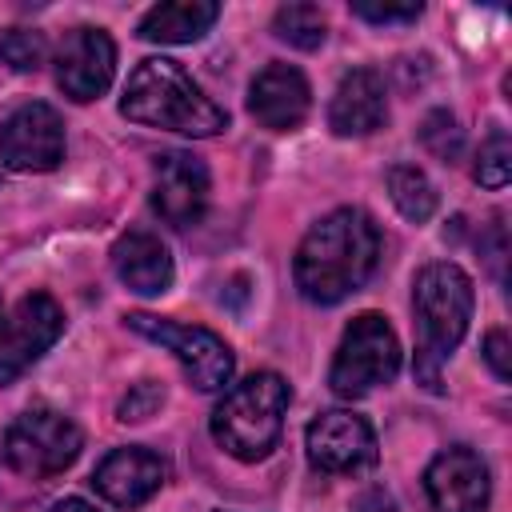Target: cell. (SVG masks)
Returning a JSON list of instances; mask_svg holds the SVG:
<instances>
[{
  "label": "cell",
  "mask_w": 512,
  "mask_h": 512,
  "mask_svg": "<svg viewBox=\"0 0 512 512\" xmlns=\"http://www.w3.org/2000/svg\"><path fill=\"white\" fill-rule=\"evenodd\" d=\"M380 264V228L360 208H336L296 248V288L308 304H340Z\"/></svg>",
  "instance_id": "1"
},
{
  "label": "cell",
  "mask_w": 512,
  "mask_h": 512,
  "mask_svg": "<svg viewBox=\"0 0 512 512\" xmlns=\"http://www.w3.org/2000/svg\"><path fill=\"white\" fill-rule=\"evenodd\" d=\"M120 112L148 128H168L184 136H216L228 128V112L204 96V88L164 56L140 60L124 84Z\"/></svg>",
  "instance_id": "2"
},
{
  "label": "cell",
  "mask_w": 512,
  "mask_h": 512,
  "mask_svg": "<svg viewBox=\"0 0 512 512\" xmlns=\"http://www.w3.org/2000/svg\"><path fill=\"white\" fill-rule=\"evenodd\" d=\"M472 280L460 264L436 260L416 272L412 284V312H416V380L428 392H440V364L460 348L468 320H472Z\"/></svg>",
  "instance_id": "3"
},
{
  "label": "cell",
  "mask_w": 512,
  "mask_h": 512,
  "mask_svg": "<svg viewBox=\"0 0 512 512\" xmlns=\"http://www.w3.org/2000/svg\"><path fill=\"white\" fill-rule=\"evenodd\" d=\"M288 384L276 372H256L224 392V400L212 412V436L216 444L236 460H264L284 428L288 412Z\"/></svg>",
  "instance_id": "4"
},
{
  "label": "cell",
  "mask_w": 512,
  "mask_h": 512,
  "mask_svg": "<svg viewBox=\"0 0 512 512\" xmlns=\"http://www.w3.org/2000/svg\"><path fill=\"white\" fill-rule=\"evenodd\" d=\"M400 372V340L388 328V320L380 312H360L348 328L344 340L336 348L328 384L336 396L356 400L364 392H372L376 384H388Z\"/></svg>",
  "instance_id": "5"
},
{
  "label": "cell",
  "mask_w": 512,
  "mask_h": 512,
  "mask_svg": "<svg viewBox=\"0 0 512 512\" xmlns=\"http://www.w3.org/2000/svg\"><path fill=\"white\" fill-rule=\"evenodd\" d=\"M84 448L80 428L56 408H28L4 432V460L32 480L64 472Z\"/></svg>",
  "instance_id": "6"
},
{
  "label": "cell",
  "mask_w": 512,
  "mask_h": 512,
  "mask_svg": "<svg viewBox=\"0 0 512 512\" xmlns=\"http://www.w3.org/2000/svg\"><path fill=\"white\" fill-rule=\"evenodd\" d=\"M132 332L164 344L188 372V380L200 388V392H220L232 384V372H236V360H232V348L212 332V328H200V324H176V320H164V316H152V312H128L124 316Z\"/></svg>",
  "instance_id": "7"
},
{
  "label": "cell",
  "mask_w": 512,
  "mask_h": 512,
  "mask_svg": "<svg viewBox=\"0 0 512 512\" xmlns=\"http://www.w3.org/2000/svg\"><path fill=\"white\" fill-rule=\"evenodd\" d=\"M308 460H312V468L332 472V476L368 472L380 460L376 432H372V424L364 416H356L348 408L320 412L308 424Z\"/></svg>",
  "instance_id": "8"
},
{
  "label": "cell",
  "mask_w": 512,
  "mask_h": 512,
  "mask_svg": "<svg viewBox=\"0 0 512 512\" xmlns=\"http://www.w3.org/2000/svg\"><path fill=\"white\" fill-rule=\"evenodd\" d=\"M64 160L60 112L44 100L20 104L0 124V164L12 172H52Z\"/></svg>",
  "instance_id": "9"
},
{
  "label": "cell",
  "mask_w": 512,
  "mask_h": 512,
  "mask_svg": "<svg viewBox=\"0 0 512 512\" xmlns=\"http://www.w3.org/2000/svg\"><path fill=\"white\" fill-rule=\"evenodd\" d=\"M64 332V312L48 292H32L16 304L12 320L0 328V384H12L28 364H36Z\"/></svg>",
  "instance_id": "10"
},
{
  "label": "cell",
  "mask_w": 512,
  "mask_h": 512,
  "mask_svg": "<svg viewBox=\"0 0 512 512\" xmlns=\"http://www.w3.org/2000/svg\"><path fill=\"white\" fill-rule=\"evenodd\" d=\"M116 72V44L104 28H72L56 52V84L68 100L88 104L108 92Z\"/></svg>",
  "instance_id": "11"
},
{
  "label": "cell",
  "mask_w": 512,
  "mask_h": 512,
  "mask_svg": "<svg viewBox=\"0 0 512 512\" xmlns=\"http://www.w3.org/2000/svg\"><path fill=\"white\" fill-rule=\"evenodd\" d=\"M208 168L192 152H164L156 164V184H152V208L164 224L188 228L204 216L208 204Z\"/></svg>",
  "instance_id": "12"
},
{
  "label": "cell",
  "mask_w": 512,
  "mask_h": 512,
  "mask_svg": "<svg viewBox=\"0 0 512 512\" xmlns=\"http://www.w3.org/2000/svg\"><path fill=\"white\" fill-rule=\"evenodd\" d=\"M424 488H428V500H432L436 512H484L488 492H492L484 460L464 444L444 448L428 464Z\"/></svg>",
  "instance_id": "13"
},
{
  "label": "cell",
  "mask_w": 512,
  "mask_h": 512,
  "mask_svg": "<svg viewBox=\"0 0 512 512\" xmlns=\"http://www.w3.org/2000/svg\"><path fill=\"white\" fill-rule=\"evenodd\" d=\"M164 476H168V464H164L156 452L128 444V448H112V452L96 464L92 488H96L108 504H116V508H140L144 500H152V496L160 492Z\"/></svg>",
  "instance_id": "14"
},
{
  "label": "cell",
  "mask_w": 512,
  "mask_h": 512,
  "mask_svg": "<svg viewBox=\"0 0 512 512\" xmlns=\"http://www.w3.org/2000/svg\"><path fill=\"white\" fill-rule=\"evenodd\" d=\"M308 108H312V92H308V80H304L300 68L276 60V64H268V68L256 72V80L248 88V112L264 128L292 132V128L304 124Z\"/></svg>",
  "instance_id": "15"
},
{
  "label": "cell",
  "mask_w": 512,
  "mask_h": 512,
  "mask_svg": "<svg viewBox=\"0 0 512 512\" xmlns=\"http://www.w3.org/2000/svg\"><path fill=\"white\" fill-rule=\"evenodd\" d=\"M388 120V96L384 80L372 68H352L328 104V124L336 136H368Z\"/></svg>",
  "instance_id": "16"
},
{
  "label": "cell",
  "mask_w": 512,
  "mask_h": 512,
  "mask_svg": "<svg viewBox=\"0 0 512 512\" xmlns=\"http://www.w3.org/2000/svg\"><path fill=\"white\" fill-rule=\"evenodd\" d=\"M112 268L120 284L140 296H160L172 288V256L164 240L144 228H132L112 244Z\"/></svg>",
  "instance_id": "17"
},
{
  "label": "cell",
  "mask_w": 512,
  "mask_h": 512,
  "mask_svg": "<svg viewBox=\"0 0 512 512\" xmlns=\"http://www.w3.org/2000/svg\"><path fill=\"white\" fill-rule=\"evenodd\" d=\"M220 20L216 0H168L140 16L136 36L148 44H192Z\"/></svg>",
  "instance_id": "18"
},
{
  "label": "cell",
  "mask_w": 512,
  "mask_h": 512,
  "mask_svg": "<svg viewBox=\"0 0 512 512\" xmlns=\"http://www.w3.org/2000/svg\"><path fill=\"white\" fill-rule=\"evenodd\" d=\"M388 192H392V204L400 208L404 220H412V224L432 220V212H436V188H432V180L416 164H392L388 168Z\"/></svg>",
  "instance_id": "19"
},
{
  "label": "cell",
  "mask_w": 512,
  "mask_h": 512,
  "mask_svg": "<svg viewBox=\"0 0 512 512\" xmlns=\"http://www.w3.org/2000/svg\"><path fill=\"white\" fill-rule=\"evenodd\" d=\"M272 32H276L284 44H292V48H300V52H312V48L324 44L328 24H324V12H320L316 4H284V8H276Z\"/></svg>",
  "instance_id": "20"
},
{
  "label": "cell",
  "mask_w": 512,
  "mask_h": 512,
  "mask_svg": "<svg viewBox=\"0 0 512 512\" xmlns=\"http://www.w3.org/2000/svg\"><path fill=\"white\" fill-rule=\"evenodd\" d=\"M472 176H476L484 188H504V184H508V176H512V144H508V132H504V128L488 132V140H484L480 152H476Z\"/></svg>",
  "instance_id": "21"
},
{
  "label": "cell",
  "mask_w": 512,
  "mask_h": 512,
  "mask_svg": "<svg viewBox=\"0 0 512 512\" xmlns=\"http://www.w3.org/2000/svg\"><path fill=\"white\" fill-rule=\"evenodd\" d=\"M420 140H424V148H428L436 160H444V164H456L460 152H464V132L456 128V116L444 112V108H436V112L424 116Z\"/></svg>",
  "instance_id": "22"
},
{
  "label": "cell",
  "mask_w": 512,
  "mask_h": 512,
  "mask_svg": "<svg viewBox=\"0 0 512 512\" xmlns=\"http://www.w3.org/2000/svg\"><path fill=\"white\" fill-rule=\"evenodd\" d=\"M44 56H48V40L32 28H8L0 36V60L16 72H36L44 64Z\"/></svg>",
  "instance_id": "23"
},
{
  "label": "cell",
  "mask_w": 512,
  "mask_h": 512,
  "mask_svg": "<svg viewBox=\"0 0 512 512\" xmlns=\"http://www.w3.org/2000/svg\"><path fill=\"white\" fill-rule=\"evenodd\" d=\"M160 404H164V388H160L156 380H140V384H132V392L120 400V420H124V424H140V420L156 416Z\"/></svg>",
  "instance_id": "24"
},
{
  "label": "cell",
  "mask_w": 512,
  "mask_h": 512,
  "mask_svg": "<svg viewBox=\"0 0 512 512\" xmlns=\"http://www.w3.org/2000/svg\"><path fill=\"white\" fill-rule=\"evenodd\" d=\"M420 12L424 4H364V0L352 4V16L372 20V24H412L420 20Z\"/></svg>",
  "instance_id": "25"
},
{
  "label": "cell",
  "mask_w": 512,
  "mask_h": 512,
  "mask_svg": "<svg viewBox=\"0 0 512 512\" xmlns=\"http://www.w3.org/2000/svg\"><path fill=\"white\" fill-rule=\"evenodd\" d=\"M480 252H484V260H488V268H492V276L496 280H504V256H508V232H504V224H500V216L484 228V236H480Z\"/></svg>",
  "instance_id": "26"
},
{
  "label": "cell",
  "mask_w": 512,
  "mask_h": 512,
  "mask_svg": "<svg viewBox=\"0 0 512 512\" xmlns=\"http://www.w3.org/2000/svg\"><path fill=\"white\" fill-rule=\"evenodd\" d=\"M484 360L488 368L496 372V380H508L512 376V360H508V332L504 328H492L484 336Z\"/></svg>",
  "instance_id": "27"
},
{
  "label": "cell",
  "mask_w": 512,
  "mask_h": 512,
  "mask_svg": "<svg viewBox=\"0 0 512 512\" xmlns=\"http://www.w3.org/2000/svg\"><path fill=\"white\" fill-rule=\"evenodd\" d=\"M352 512H396V500L384 488H364L352 504Z\"/></svg>",
  "instance_id": "28"
},
{
  "label": "cell",
  "mask_w": 512,
  "mask_h": 512,
  "mask_svg": "<svg viewBox=\"0 0 512 512\" xmlns=\"http://www.w3.org/2000/svg\"><path fill=\"white\" fill-rule=\"evenodd\" d=\"M48 512H96L88 500H80V496H68V500H56Z\"/></svg>",
  "instance_id": "29"
},
{
  "label": "cell",
  "mask_w": 512,
  "mask_h": 512,
  "mask_svg": "<svg viewBox=\"0 0 512 512\" xmlns=\"http://www.w3.org/2000/svg\"><path fill=\"white\" fill-rule=\"evenodd\" d=\"M0 328H4V304H0Z\"/></svg>",
  "instance_id": "30"
}]
</instances>
